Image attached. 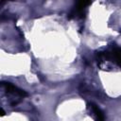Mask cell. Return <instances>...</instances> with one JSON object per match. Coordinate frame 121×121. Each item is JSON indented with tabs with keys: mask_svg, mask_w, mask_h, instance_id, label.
<instances>
[{
	"mask_svg": "<svg viewBox=\"0 0 121 121\" xmlns=\"http://www.w3.org/2000/svg\"><path fill=\"white\" fill-rule=\"evenodd\" d=\"M3 86L5 87V89H6V91H7L8 93L13 94V95H17V96L25 97V96L27 95V94H26L24 90H22V89H20V88L14 86V85L11 84L10 82H3Z\"/></svg>",
	"mask_w": 121,
	"mask_h": 121,
	"instance_id": "cell-1",
	"label": "cell"
},
{
	"mask_svg": "<svg viewBox=\"0 0 121 121\" xmlns=\"http://www.w3.org/2000/svg\"><path fill=\"white\" fill-rule=\"evenodd\" d=\"M89 5H91L90 1H79V2H78L71 15H81L83 13V10Z\"/></svg>",
	"mask_w": 121,
	"mask_h": 121,
	"instance_id": "cell-2",
	"label": "cell"
},
{
	"mask_svg": "<svg viewBox=\"0 0 121 121\" xmlns=\"http://www.w3.org/2000/svg\"><path fill=\"white\" fill-rule=\"evenodd\" d=\"M90 106H91V109H92L93 112L95 113V120L96 121H104V114L101 112V110L95 104H90Z\"/></svg>",
	"mask_w": 121,
	"mask_h": 121,
	"instance_id": "cell-3",
	"label": "cell"
},
{
	"mask_svg": "<svg viewBox=\"0 0 121 121\" xmlns=\"http://www.w3.org/2000/svg\"><path fill=\"white\" fill-rule=\"evenodd\" d=\"M4 114H5V112H4L3 109H1V115H4Z\"/></svg>",
	"mask_w": 121,
	"mask_h": 121,
	"instance_id": "cell-4",
	"label": "cell"
}]
</instances>
